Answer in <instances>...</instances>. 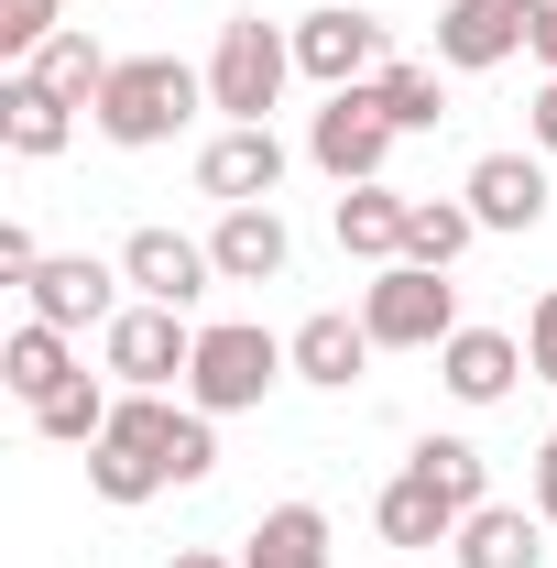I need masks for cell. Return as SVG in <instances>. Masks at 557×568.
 Listing matches in <instances>:
<instances>
[{
  "label": "cell",
  "instance_id": "6da1fadb",
  "mask_svg": "<svg viewBox=\"0 0 557 568\" xmlns=\"http://www.w3.org/2000/svg\"><path fill=\"white\" fill-rule=\"evenodd\" d=\"M198 99H209V77H198V67H175V55H121L88 121L121 142V153H153V142H175L186 121H198Z\"/></svg>",
  "mask_w": 557,
  "mask_h": 568
},
{
  "label": "cell",
  "instance_id": "7a4b0ae2",
  "mask_svg": "<svg viewBox=\"0 0 557 568\" xmlns=\"http://www.w3.org/2000/svg\"><path fill=\"white\" fill-rule=\"evenodd\" d=\"M361 328H372V351H448L459 339V284L437 263H383L361 284Z\"/></svg>",
  "mask_w": 557,
  "mask_h": 568
},
{
  "label": "cell",
  "instance_id": "3957f363",
  "mask_svg": "<svg viewBox=\"0 0 557 568\" xmlns=\"http://www.w3.org/2000/svg\"><path fill=\"white\" fill-rule=\"evenodd\" d=\"M284 77H295V33H274L263 11H230V22H219V55H209V110L274 121Z\"/></svg>",
  "mask_w": 557,
  "mask_h": 568
},
{
  "label": "cell",
  "instance_id": "277c9868",
  "mask_svg": "<svg viewBox=\"0 0 557 568\" xmlns=\"http://www.w3.org/2000/svg\"><path fill=\"white\" fill-rule=\"evenodd\" d=\"M284 372H295V361H284V339H274V328H241V317H230V328H198L186 405H198V416H252V405L274 394Z\"/></svg>",
  "mask_w": 557,
  "mask_h": 568
},
{
  "label": "cell",
  "instance_id": "5b68a950",
  "mask_svg": "<svg viewBox=\"0 0 557 568\" xmlns=\"http://www.w3.org/2000/svg\"><path fill=\"white\" fill-rule=\"evenodd\" d=\"M99 351H110V372H121L132 394H164V383L198 372V328H186V306H121V317L99 328Z\"/></svg>",
  "mask_w": 557,
  "mask_h": 568
},
{
  "label": "cell",
  "instance_id": "8992f818",
  "mask_svg": "<svg viewBox=\"0 0 557 568\" xmlns=\"http://www.w3.org/2000/svg\"><path fill=\"white\" fill-rule=\"evenodd\" d=\"M394 142H405V132L383 121V99H372V88H328V110L306 121V153H317V175H340V186H372Z\"/></svg>",
  "mask_w": 557,
  "mask_h": 568
},
{
  "label": "cell",
  "instance_id": "52a82bcc",
  "mask_svg": "<svg viewBox=\"0 0 557 568\" xmlns=\"http://www.w3.org/2000/svg\"><path fill=\"white\" fill-rule=\"evenodd\" d=\"M295 67L317 77V88H372V77H383V22L350 11V0L306 11V22H295Z\"/></svg>",
  "mask_w": 557,
  "mask_h": 568
},
{
  "label": "cell",
  "instance_id": "ba28073f",
  "mask_svg": "<svg viewBox=\"0 0 557 568\" xmlns=\"http://www.w3.org/2000/svg\"><path fill=\"white\" fill-rule=\"evenodd\" d=\"M121 284H132L142 306H198V295L219 284V263H209V241H186V230L153 219V230L121 241Z\"/></svg>",
  "mask_w": 557,
  "mask_h": 568
},
{
  "label": "cell",
  "instance_id": "9c48e42d",
  "mask_svg": "<svg viewBox=\"0 0 557 568\" xmlns=\"http://www.w3.org/2000/svg\"><path fill=\"white\" fill-rule=\"evenodd\" d=\"M525 44H536V0H448L437 11V67H459V77L503 67Z\"/></svg>",
  "mask_w": 557,
  "mask_h": 568
},
{
  "label": "cell",
  "instance_id": "30bf717a",
  "mask_svg": "<svg viewBox=\"0 0 557 568\" xmlns=\"http://www.w3.org/2000/svg\"><path fill=\"white\" fill-rule=\"evenodd\" d=\"M22 295H33V317H44V328H67V339L121 317V274H110V263H88V252H44Z\"/></svg>",
  "mask_w": 557,
  "mask_h": 568
},
{
  "label": "cell",
  "instance_id": "8fae6325",
  "mask_svg": "<svg viewBox=\"0 0 557 568\" xmlns=\"http://www.w3.org/2000/svg\"><path fill=\"white\" fill-rule=\"evenodd\" d=\"M198 186H209L219 209H263L284 186V142H274V121H230V132L198 153Z\"/></svg>",
  "mask_w": 557,
  "mask_h": 568
},
{
  "label": "cell",
  "instance_id": "7c38bea8",
  "mask_svg": "<svg viewBox=\"0 0 557 568\" xmlns=\"http://www.w3.org/2000/svg\"><path fill=\"white\" fill-rule=\"evenodd\" d=\"M209 263H219V284H284V263H295V230L274 219V197H263V209H219Z\"/></svg>",
  "mask_w": 557,
  "mask_h": 568
},
{
  "label": "cell",
  "instance_id": "4fadbf2b",
  "mask_svg": "<svg viewBox=\"0 0 557 568\" xmlns=\"http://www.w3.org/2000/svg\"><path fill=\"white\" fill-rule=\"evenodd\" d=\"M525 372H536V361H525V339H514V328H459V339L437 351V383H448L459 405H503Z\"/></svg>",
  "mask_w": 557,
  "mask_h": 568
},
{
  "label": "cell",
  "instance_id": "5bb4252c",
  "mask_svg": "<svg viewBox=\"0 0 557 568\" xmlns=\"http://www.w3.org/2000/svg\"><path fill=\"white\" fill-rule=\"evenodd\" d=\"M459 197H470L482 230H536V219H547V164H536V153H482Z\"/></svg>",
  "mask_w": 557,
  "mask_h": 568
},
{
  "label": "cell",
  "instance_id": "9a60e30c",
  "mask_svg": "<svg viewBox=\"0 0 557 568\" xmlns=\"http://www.w3.org/2000/svg\"><path fill=\"white\" fill-rule=\"evenodd\" d=\"M284 361H295V383L350 394V383H361V361H372V328H361V317H340V306H317V317L284 339Z\"/></svg>",
  "mask_w": 557,
  "mask_h": 568
},
{
  "label": "cell",
  "instance_id": "2e32d148",
  "mask_svg": "<svg viewBox=\"0 0 557 568\" xmlns=\"http://www.w3.org/2000/svg\"><path fill=\"white\" fill-rule=\"evenodd\" d=\"M67 132H77V110L44 88V77H22V67L0 77V142H11V153L44 164V153H67Z\"/></svg>",
  "mask_w": 557,
  "mask_h": 568
},
{
  "label": "cell",
  "instance_id": "e0dca14e",
  "mask_svg": "<svg viewBox=\"0 0 557 568\" xmlns=\"http://www.w3.org/2000/svg\"><path fill=\"white\" fill-rule=\"evenodd\" d=\"M405 209H416V197H394L383 175H372V186H340V252H361L372 274L405 263Z\"/></svg>",
  "mask_w": 557,
  "mask_h": 568
},
{
  "label": "cell",
  "instance_id": "ac0fdd59",
  "mask_svg": "<svg viewBox=\"0 0 557 568\" xmlns=\"http://www.w3.org/2000/svg\"><path fill=\"white\" fill-rule=\"evenodd\" d=\"M547 514H525V503H482L470 525H459V568H536L547 547Z\"/></svg>",
  "mask_w": 557,
  "mask_h": 568
},
{
  "label": "cell",
  "instance_id": "d6986e66",
  "mask_svg": "<svg viewBox=\"0 0 557 568\" xmlns=\"http://www.w3.org/2000/svg\"><path fill=\"white\" fill-rule=\"evenodd\" d=\"M372 525H383V547H437V536H459V503L437 493V481H383V503H372Z\"/></svg>",
  "mask_w": 557,
  "mask_h": 568
},
{
  "label": "cell",
  "instance_id": "ffe728a7",
  "mask_svg": "<svg viewBox=\"0 0 557 568\" xmlns=\"http://www.w3.org/2000/svg\"><path fill=\"white\" fill-rule=\"evenodd\" d=\"M241 568H328V514H317V503H274V514L252 525Z\"/></svg>",
  "mask_w": 557,
  "mask_h": 568
},
{
  "label": "cell",
  "instance_id": "44dd1931",
  "mask_svg": "<svg viewBox=\"0 0 557 568\" xmlns=\"http://www.w3.org/2000/svg\"><path fill=\"white\" fill-rule=\"evenodd\" d=\"M67 372H77V351H67V328H44V317H22V328L0 339V383H11L22 405H44Z\"/></svg>",
  "mask_w": 557,
  "mask_h": 568
},
{
  "label": "cell",
  "instance_id": "7402d4cb",
  "mask_svg": "<svg viewBox=\"0 0 557 568\" xmlns=\"http://www.w3.org/2000/svg\"><path fill=\"white\" fill-rule=\"evenodd\" d=\"M110 67H121V55H99V33H77V22H67V33H55V44H44V55H33L22 77H44V88H55L67 110H99Z\"/></svg>",
  "mask_w": 557,
  "mask_h": 568
},
{
  "label": "cell",
  "instance_id": "603a6c76",
  "mask_svg": "<svg viewBox=\"0 0 557 568\" xmlns=\"http://www.w3.org/2000/svg\"><path fill=\"white\" fill-rule=\"evenodd\" d=\"M405 470H416V481H437V493L459 503V525L492 503V459L470 448V437H416V459H405Z\"/></svg>",
  "mask_w": 557,
  "mask_h": 568
},
{
  "label": "cell",
  "instance_id": "cb8c5ba5",
  "mask_svg": "<svg viewBox=\"0 0 557 568\" xmlns=\"http://www.w3.org/2000/svg\"><path fill=\"white\" fill-rule=\"evenodd\" d=\"M470 230H482L470 197H416V209H405V263H437V274H448V263L470 252Z\"/></svg>",
  "mask_w": 557,
  "mask_h": 568
},
{
  "label": "cell",
  "instance_id": "d4e9b609",
  "mask_svg": "<svg viewBox=\"0 0 557 568\" xmlns=\"http://www.w3.org/2000/svg\"><path fill=\"white\" fill-rule=\"evenodd\" d=\"M33 426H44L55 448H99V437H110V394H99L88 372H67V383H55V394L33 405Z\"/></svg>",
  "mask_w": 557,
  "mask_h": 568
},
{
  "label": "cell",
  "instance_id": "484cf974",
  "mask_svg": "<svg viewBox=\"0 0 557 568\" xmlns=\"http://www.w3.org/2000/svg\"><path fill=\"white\" fill-rule=\"evenodd\" d=\"M372 99H383V121H394V132H437V121H448L437 67H383V77H372Z\"/></svg>",
  "mask_w": 557,
  "mask_h": 568
},
{
  "label": "cell",
  "instance_id": "4316f807",
  "mask_svg": "<svg viewBox=\"0 0 557 568\" xmlns=\"http://www.w3.org/2000/svg\"><path fill=\"white\" fill-rule=\"evenodd\" d=\"M88 493H99V503H153V493H164V470L99 437V448H88Z\"/></svg>",
  "mask_w": 557,
  "mask_h": 568
},
{
  "label": "cell",
  "instance_id": "83f0119b",
  "mask_svg": "<svg viewBox=\"0 0 557 568\" xmlns=\"http://www.w3.org/2000/svg\"><path fill=\"white\" fill-rule=\"evenodd\" d=\"M55 33H67V22H55V0H0V55H11V67H33Z\"/></svg>",
  "mask_w": 557,
  "mask_h": 568
},
{
  "label": "cell",
  "instance_id": "f1b7e54d",
  "mask_svg": "<svg viewBox=\"0 0 557 568\" xmlns=\"http://www.w3.org/2000/svg\"><path fill=\"white\" fill-rule=\"evenodd\" d=\"M525 361H536V383H557V284L536 295V317H525Z\"/></svg>",
  "mask_w": 557,
  "mask_h": 568
},
{
  "label": "cell",
  "instance_id": "f546056e",
  "mask_svg": "<svg viewBox=\"0 0 557 568\" xmlns=\"http://www.w3.org/2000/svg\"><path fill=\"white\" fill-rule=\"evenodd\" d=\"M33 263H44V252H33V230H22V219H0V284H33Z\"/></svg>",
  "mask_w": 557,
  "mask_h": 568
},
{
  "label": "cell",
  "instance_id": "4dcf8cb0",
  "mask_svg": "<svg viewBox=\"0 0 557 568\" xmlns=\"http://www.w3.org/2000/svg\"><path fill=\"white\" fill-rule=\"evenodd\" d=\"M525 55H536V67L557 77V0H536V44H525Z\"/></svg>",
  "mask_w": 557,
  "mask_h": 568
},
{
  "label": "cell",
  "instance_id": "1f68e13d",
  "mask_svg": "<svg viewBox=\"0 0 557 568\" xmlns=\"http://www.w3.org/2000/svg\"><path fill=\"white\" fill-rule=\"evenodd\" d=\"M525 121H536V153H557V77L536 88V110H525Z\"/></svg>",
  "mask_w": 557,
  "mask_h": 568
},
{
  "label": "cell",
  "instance_id": "d6a6232c",
  "mask_svg": "<svg viewBox=\"0 0 557 568\" xmlns=\"http://www.w3.org/2000/svg\"><path fill=\"white\" fill-rule=\"evenodd\" d=\"M536 514L557 525V448H536Z\"/></svg>",
  "mask_w": 557,
  "mask_h": 568
},
{
  "label": "cell",
  "instance_id": "836d02e7",
  "mask_svg": "<svg viewBox=\"0 0 557 568\" xmlns=\"http://www.w3.org/2000/svg\"><path fill=\"white\" fill-rule=\"evenodd\" d=\"M164 568H241V558H219V547H175Z\"/></svg>",
  "mask_w": 557,
  "mask_h": 568
},
{
  "label": "cell",
  "instance_id": "e575fe53",
  "mask_svg": "<svg viewBox=\"0 0 557 568\" xmlns=\"http://www.w3.org/2000/svg\"><path fill=\"white\" fill-rule=\"evenodd\" d=\"M547 448H557V437H547Z\"/></svg>",
  "mask_w": 557,
  "mask_h": 568
}]
</instances>
